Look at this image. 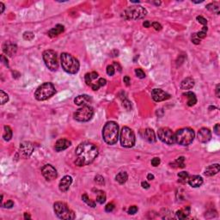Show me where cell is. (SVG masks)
Listing matches in <instances>:
<instances>
[{"mask_svg":"<svg viewBox=\"0 0 220 220\" xmlns=\"http://www.w3.org/2000/svg\"><path fill=\"white\" fill-rule=\"evenodd\" d=\"M98 153V148L94 144L89 142L81 143L75 151L76 159L74 163L79 167L89 165L95 161Z\"/></svg>","mask_w":220,"mask_h":220,"instance_id":"cell-1","label":"cell"},{"mask_svg":"<svg viewBox=\"0 0 220 220\" xmlns=\"http://www.w3.org/2000/svg\"><path fill=\"white\" fill-rule=\"evenodd\" d=\"M119 126L114 121H108L105 124L103 129V140L106 144L109 145H113L116 144L119 138Z\"/></svg>","mask_w":220,"mask_h":220,"instance_id":"cell-2","label":"cell"},{"mask_svg":"<svg viewBox=\"0 0 220 220\" xmlns=\"http://www.w3.org/2000/svg\"><path fill=\"white\" fill-rule=\"evenodd\" d=\"M61 65L65 72L69 74H76L79 72L80 65L78 59L73 57L72 54L64 53L60 57Z\"/></svg>","mask_w":220,"mask_h":220,"instance_id":"cell-3","label":"cell"},{"mask_svg":"<svg viewBox=\"0 0 220 220\" xmlns=\"http://www.w3.org/2000/svg\"><path fill=\"white\" fill-rule=\"evenodd\" d=\"M194 132L189 127H185L176 131L175 134L176 143L182 146H187L192 144L194 139Z\"/></svg>","mask_w":220,"mask_h":220,"instance_id":"cell-4","label":"cell"},{"mask_svg":"<svg viewBox=\"0 0 220 220\" xmlns=\"http://www.w3.org/2000/svg\"><path fill=\"white\" fill-rule=\"evenodd\" d=\"M55 93L56 89L53 83H44L37 88L34 93V97L38 101H45L52 97Z\"/></svg>","mask_w":220,"mask_h":220,"instance_id":"cell-5","label":"cell"},{"mask_svg":"<svg viewBox=\"0 0 220 220\" xmlns=\"http://www.w3.org/2000/svg\"><path fill=\"white\" fill-rule=\"evenodd\" d=\"M54 210L55 214L60 219H74L76 215L72 210L64 202H56L54 205Z\"/></svg>","mask_w":220,"mask_h":220,"instance_id":"cell-6","label":"cell"},{"mask_svg":"<svg viewBox=\"0 0 220 220\" xmlns=\"http://www.w3.org/2000/svg\"><path fill=\"white\" fill-rule=\"evenodd\" d=\"M120 139V145L125 148H132L134 146L136 142L134 132L131 128L127 127H124L121 129Z\"/></svg>","mask_w":220,"mask_h":220,"instance_id":"cell-7","label":"cell"},{"mask_svg":"<svg viewBox=\"0 0 220 220\" xmlns=\"http://www.w3.org/2000/svg\"><path fill=\"white\" fill-rule=\"evenodd\" d=\"M93 115V108L89 105H86L81 107L74 113V119L79 122H87L92 119Z\"/></svg>","mask_w":220,"mask_h":220,"instance_id":"cell-8","label":"cell"},{"mask_svg":"<svg viewBox=\"0 0 220 220\" xmlns=\"http://www.w3.org/2000/svg\"><path fill=\"white\" fill-rule=\"evenodd\" d=\"M147 14L146 10L142 7L141 5H133L128 7L125 10V16L127 19L138 20L142 19Z\"/></svg>","mask_w":220,"mask_h":220,"instance_id":"cell-9","label":"cell"},{"mask_svg":"<svg viewBox=\"0 0 220 220\" xmlns=\"http://www.w3.org/2000/svg\"><path fill=\"white\" fill-rule=\"evenodd\" d=\"M43 60L47 67L52 71L55 72L58 70L59 63L57 59V54L53 50H46L43 53Z\"/></svg>","mask_w":220,"mask_h":220,"instance_id":"cell-10","label":"cell"},{"mask_svg":"<svg viewBox=\"0 0 220 220\" xmlns=\"http://www.w3.org/2000/svg\"><path fill=\"white\" fill-rule=\"evenodd\" d=\"M157 135H158V138L166 145H173L176 143L175 133L172 132L171 129L168 127H161L157 132Z\"/></svg>","mask_w":220,"mask_h":220,"instance_id":"cell-11","label":"cell"},{"mask_svg":"<svg viewBox=\"0 0 220 220\" xmlns=\"http://www.w3.org/2000/svg\"><path fill=\"white\" fill-rule=\"evenodd\" d=\"M41 174L47 181H54L58 177V173L56 169L51 164H46L41 169Z\"/></svg>","mask_w":220,"mask_h":220,"instance_id":"cell-12","label":"cell"},{"mask_svg":"<svg viewBox=\"0 0 220 220\" xmlns=\"http://www.w3.org/2000/svg\"><path fill=\"white\" fill-rule=\"evenodd\" d=\"M34 151V146L30 142H23L20 144L19 153L23 157H30Z\"/></svg>","mask_w":220,"mask_h":220,"instance_id":"cell-13","label":"cell"},{"mask_svg":"<svg viewBox=\"0 0 220 220\" xmlns=\"http://www.w3.org/2000/svg\"><path fill=\"white\" fill-rule=\"evenodd\" d=\"M152 97L155 102L159 103V102H162V101L169 99L170 95L163 91L161 89H154L152 91Z\"/></svg>","mask_w":220,"mask_h":220,"instance_id":"cell-14","label":"cell"},{"mask_svg":"<svg viewBox=\"0 0 220 220\" xmlns=\"http://www.w3.org/2000/svg\"><path fill=\"white\" fill-rule=\"evenodd\" d=\"M211 138V132L208 128L203 127L200 129V131L198 132V140L201 143H207L208 141H210Z\"/></svg>","mask_w":220,"mask_h":220,"instance_id":"cell-15","label":"cell"},{"mask_svg":"<svg viewBox=\"0 0 220 220\" xmlns=\"http://www.w3.org/2000/svg\"><path fill=\"white\" fill-rule=\"evenodd\" d=\"M3 51L6 55H8L9 57H13L17 51V47L16 45L11 42H5L3 44Z\"/></svg>","mask_w":220,"mask_h":220,"instance_id":"cell-16","label":"cell"},{"mask_svg":"<svg viewBox=\"0 0 220 220\" xmlns=\"http://www.w3.org/2000/svg\"><path fill=\"white\" fill-rule=\"evenodd\" d=\"M72 176H64L63 178L60 180V181H59V190L61 191V192H63V193L68 191V189L70 188V186L72 185Z\"/></svg>","mask_w":220,"mask_h":220,"instance_id":"cell-17","label":"cell"},{"mask_svg":"<svg viewBox=\"0 0 220 220\" xmlns=\"http://www.w3.org/2000/svg\"><path fill=\"white\" fill-rule=\"evenodd\" d=\"M71 145H72V143H71V141H69L68 139L61 138V139H59L58 141L56 142L54 149L57 152H63L65 150H66L68 147L71 146Z\"/></svg>","mask_w":220,"mask_h":220,"instance_id":"cell-18","label":"cell"},{"mask_svg":"<svg viewBox=\"0 0 220 220\" xmlns=\"http://www.w3.org/2000/svg\"><path fill=\"white\" fill-rule=\"evenodd\" d=\"M91 101H92V99L88 95H80L74 99L75 104L78 105V106H81V107L89 105V103H90Z\"/></svg>","mask_w":220,"mask_h":220,"instance_id":"cell-19","label":"cell"},{"mask_svg":"<svg viewBox=\"0 0 220 220\" xmlns=\"http://www.w3.org/2000/svg\"><path fill=\"white\" fill-rule=\"evenodd\" d=\"M187 183L192 187H199L203 184V179L200 176H193L190 178H188Z\"/></svg>","mask_w":220,"mask_h":220,"instance_id":"cell-20","label":"cell"},{"mask_svg":"<svg viewBox=\"0 0 220 220\" xmlns=\"http://www.w3.org/2000/svg\"><path fill=\"white\" fill-rule=\"evenodd\" d=\"M144 138L149 143H155L157 141V138L155 135V132L154 131L151 129V128H147L145 130L144 132Z\"/></svg>","mask_w":220,"mask_h":220,"instance_id":"cell-21","label":"cell"},{"mask_svg":"<svg viewBox=\"0 0 220 220\" xmlns=\"http://www.w3.org/2000/svg\"><path fill=\"white\" fill-rule=\"evenodd\" d=\"M220 170V166L218 163H215L208 166L205 169V175L206 176H215L216 174H218Z\"/></svg>","mask_w":220,"mask_h":220,"instance_id":"cell-22","label":"cell"},{"mask_svg":"<svg viewBox=\"0 0 220 220\" xmlns=\"http://www.w3.org/2000/svg\"><path fill=\"white\" fill-rule=\"evenodd\" d=\"M64 30H65V28H64L63 25L61 24H57L54 28H53L52 30H50L48 31V35L50 37L54 38V37H56L58 36L59 34H60L61 33H63Z\"/></svg>","mask_w":220,"mask_h":220,"instance_id":"cell-23","label":"cell"},{"mask_svg":"<svg viewBox=\"0 0 220 220\" xmlns=\"http://www.w3.org/2000/svg\"><path fill=\"white\" fill-rule=\"evenodd\" d=\"M194 86V80L192 78H187L181 83V89H190Z\"/></svg>","mask_w":220,"mask_h":220,"instance_id":"cell-24","label":"cell"},{"mask_svg":"<svg viewBox=\"0 0 220 220\" xmlns=\"http://www.w3.org/2000/svg\"><path fill=\"white\" fill-rule=\"evenodd\" d=\"M183 96H186L187 99H188L187 100V106L192 107V106H194L197 103V98H196V96L194 93H193L191 91H188V92L183 94Z\"/></svg>","mask_w":220,"mask_h":220,"instance_id":"cell-25","label":"cell"},{"mask_svg":"<svg viewBox=\"0 0 220 220\" xmlns=\"http://www.w3.org/2000/svg\"><path fill=\"white\" fill-rule=\"evenodd\" d=\"M98 79V73L96 72H90V73H86L84 76V79H85V83L87 85L90 86L91 83L93 81H95L96 79Z\"/></svg>","mask_w":220,"mask_h":220,"instance_id":"cell-26","label":"cell"},{"mask_svg":"<svg viewBox=\"0 0 220 220\" xmlns=\"http://www.w3.org/2000/svg\"><path fill=\"white\" fill-rule=\"evenodd\" d=\"M189 213H190V207L187 206L185 209L179 210L176 211V218H179V219H185V218H187L188 217Z\"/></svg>","mask_w":220,"mask_h":220,"instance_id":"cell-27","label":"cell"},{"mask_svg":"<svg viewBox=\"0 0 220 220\" xmlns=\"http://www.w3.org/2000/svg\"><path fill=\"white\" fill-rule=\"evenodd\" d=\"M127 179H128V176L127 172L125 171L120 172L119 174H117V176H115V180L120 184H124L127 181Z\"/></svg>","mask_w":220,"mask_h":220,"instance_id":"cell-28","label":"cell"},{"mask_svg":"<svg viewBox=\"0 0 220 220\" xmlns=\"http://www.w3.org/2000/svg\"><path fill=\"white\" fill-rule=\"evenodd\" d=\"M4 129H5V131H4L3 138L5 141H10L12 138V130L9 126H5Z\"/></svg>","mask_w":220,"mask_h":220,"instance_id":"cell-29","label":"cell"},{"mask_svg":"<svg viewBox=\"0 0 220 220\" xmlns=\"http://www.w3.org/2000/svg\"><path fill=\"white\" fill-rule=\"evenodd\" d=\"M96 201L99 204H103L106 201V194L102 190H96Z\"/></svg>","mask_w":220,"mask_h":220,"instance_id":"cell-30","label":"cell"},{"mask_svg":"<svg viewBox=\"0 0 220 220\" xmlns=\"http://www.w3.org/2000/svg\"><path fill=\"white\" fill-rule=\"evenodd\" d=\"M206 9L211 11V12H213V13H215L217 15H219V6L217 3H211L209 5H207Z\"/></svg>","mask_w":220,"mask_h":220,"instance_id":"cell-31","label":"cell"},{"mask_svg":"<svg viewBox=\"0 0 220 220\" xmlns=\"http://www.w3.org/2000/svg\"><path fill=\"white\" fill-rule=\"evenodd\" d=\"M184 160H185V157H178L176 161L174 162L173 163H171V166L175 167V168H184L185 167Z\"/></svg>","mask_w":220,"mask_h":220,"instance_id":"cell-32","label":"cell"},{"mask_svg":"<svg viewBox=\"0 0 220 220\" xmlns=\"http://www.w3.org/2000/svg\"><path fill=\"white\" fill-rule=\"evenodd\" d=\"M178 178H179V181L180 182H187L188 178H189V176H188V173L186 171H181L178 173Z\"/></svg>","mask_w":220,"mask_h":220,"instance_id":"cell-33","label":"cell"},{"mask_svg":"<svg viewBox=\"0 0 220 220\" xmlns=\"http://www.w3.org/2000/svg\"><path fill=\"white\" fill-rule=\"evenodd\" d=\"M207 27L206 26H204L203 28H202V30L201 31H199L198 33H196V35H197V37L199 38V39H204L205 36H206V33H207Z\"/></svg>","mask_w":220,"mask_h":220,"instance_id":"cell-34","label":"cell"},{"mask_svg":"<svg viewBox=\"0 0 220 220\" xmlns=\"http://www.w3.org/2000/svg\"><path fill=\"white\" fill-rule=\"evenodd\" d=\"M82 200H83V201H84L87 205H89V206H91V207H96V203H95L94 201H91V200H89L88 195H87L86 194H84L82 195Z\"/></svg>","mask_w":220,"mask_h":220,"instance_id":"cell-35","label":"cell"},{"mask_svg":"<svg viewBox=\"0 0 220 220\" xmlns=\"http://www.w3.org/2000/svg\"><path fill=\"white\" fill-rule=\"evenodd\" d=\"M0 99H1V104L4 105L9 101V96L5 93L4 90H0Z\"/></svg>","mask_w":220,"mask_h":220,"instance_id":"cell-36","label":"cell"},{"mask_svg":"<svg viewBox=\"0 0 220 220\" xmlns=\"http://www.w3.org/2000/svg\"><path fill=\"white\" fill-rule=\"evenodd\" d=\"M34 38V34L33 32L30 31H27L23 34V39L26 40H32Z\"/></svg>","mask_w":220,"mask_h":220,"instance_id":"cell-37","label":"cell"},{"mask_svg":"<svg viewBox=\"0 0 220 220\" xmlns=\"http://www.w3.org/2000/svg\"><path fill=\"white\" fill-rule=\"evenodd\" d=\"M122 105L124 108L127 109L128 111H130L132 109V104L130 103V101H128L127 98H125L124 100H122Z\"/></svg>","mask_w":220,"mask_h":220,"instance_id":"cell-38","label":"cell"},{"mask_svg":"<svg viewBox=\"0 0 220 220\" xmlns=\"http://www.w3.org/2000/svg\"><path fill=\"white\" fill-rule=\"evenodd\" d=\"M135 74H136V76H137L138 79H145V72L140 68H138L135 70Z\"/></svg>","mask_w":220,"mask_h":220,"instance_id":"cell-39","label":"cell"},{"mask_svg":"<svg viewBox=\"0 0 220 220\" xmlns=\"http://www.w3.org/2000/svg\"><path fill=\"white\" fill-rule=\"evenodd\" d=\"M138 207L136 205H132V206L129 207V209L127 211V212H128L130 215H134V214L138 211Z\"/></svg>","mask_w":220,"mask_h":220,"instance_id":"cell-40","label":"cell"},{"mask_svg":"<svg viewBox=\"0 0 220 220\" xmlns=\"http://www.w3.org/2000/svg\"><path fill=\"white\" fill-rule=\"evenodd\" d=\"M115 72V69H114V66L113 65H108L107 66V73H108V76H113V74Z\"/></svg>","mask_w":220,"mask_h":220,"instance_id":"cell-41","label":"cell"},{"mask_svg":"<svg viewBox=\"0 0 220 220\" xmlns=\"http://www.w3.org/2000/svg\"><path fill=\"white\" fill-rule=\"evenodd\" d=\"M95 181L99 185H102V184H104V178L102 176L98 175L95 177Z\"/></svg>","mask_w":220,"mask_h":220,"instance_id":"cell-42","label":"cell"},{"mask_svg":"<svg viewBox=\"0 0 220 220\" xmlns=\"http://www.w3.org/2000/svg\"><path fill=\"white\" fill-rule=\"evenodd\" d=\"M152 165L153 167H157L159 164H160V162H161V160H160V158L159 157H154L153 159L152 160Z\"/></svg>","mask_w":220,"mask_h":220,"instance_id":"cell-43","label":"cell"},{"mask_svg":"<svg viewBox=\"0 0 220 220\" xmlns=\"http://www.w3.org/2000/svg\"><path fill=\"white\" fill-rule=\"evenodd\" d=\"M2 205L5 208H12L14 206V202L12 201H8L7 202H5V204H2Z\"/></svg>","mask_w":220,"mask_h":220,"instance_id":"cell-44","label":"cell"},{"mask_svg":"<svg viewBox=\"0 0 220 220\" xmlns=\"http://www.w3.org/2000/svg\"><path fill=\"white\" fill-rule=\"evenodd\" d=\"M197 20H198V22H199L201 24L204 25V26H205V25L207 24V21H206V19L204 18L203 16H197Z\"/></svg>","mask_w":220,"mask_h":220,"instance_id":"cell-45","label":"cell"},{"mask_svg":"<svg viewBox=\"0 0 220 220\" xmlns=\"http://www.w3.org/2000/svg\"><path fill=\"white\" fill-rule=\"evenodd\" d=\"M113 209H114V205L113 203H109V204H108L105 206V211L107 212H111V211H113Z\"/></svg>","mask_w":220,"mask_h":220,"instance_id":"cell-46","label":"cell"},{"mask_svg":"<svg viewBox=\"0 0 220 220\" xmlns=\"http://www.w3.org/2000/svg\"><path fill=\"white\" fill-rule=\"evenodd\" d=\"M192 42L196 45H199L201 43V40L197 37L196 34H193V35H192Z\"/></svg>","mask_w":220,"mask_h":220,"instance_id":"cell-47","label":"cell"},{"mask_svg":"<svg viewBox=\"0 0 220 220\" xmlns=\"http://www.w3.org/2000/svg\"><path fill=\"white\" fill-rule=\"evenodd\" d=\"M97 83L98 84L100 85V87H103V86H105V85H106L107 80L105 79H103V78H101V79H99L97 80Z\"/></svg>","mask_w":220,"mask_h":220,"instance_id":"cell-48","label":"cell"},{"mask_svg":"<svg viewBox=\"0 0 220 220\" xmlns=\"http://www.w3.org/2000/svg\"><path fill=\"white\" fill-rule=\"evenodd\" d=\"M152 27L155 29V30H157V31H159V30H162V25L160 23H158L157 22H154V23H152Z\"/></svg>","mask_w":220,"mask_h":220,"instance_id":"cell-49","label":"cell"},{"mask_svg":"<svg viewBox=\"0 0 220 220\" xmlns=\"http://www.w3.org/2000/svg\"><path fill=\"white\" fill-rule=\"evenodd\" d=\"M219 131H220V125L219 124H217L215 127H214V132H215L218 136L220 134Z\"/></svg>","mask_w":220,"mask_h":220,"instance_id":"cell-50","label":"cell"},{"mask_svg":"<svg viewBox=\"0 0 220 220\" xmlns=\"http://www.w3.org/2000/svg\"><path fill=\"white\" fill-rule=\"evenodd\" d=\"M123 81H124V83H126L127 86H128V85H130V83H131V79H130V78H129L128 76H126V77H124V79H123Z\"/></svg>","mask_w":220,"mask_h":220,"instance_id":"cell-51","label":"cell"},{"mask_svg":"<svg viewBox=\"0 0 220 220\" xmlns=\"http://www.w3.org/2000/svg\"><path fill=\"white\" fill-rule=\"evenodd\" d=\"M141 186H142V187H143V188H145V189H148V188H150V184H149L147 181H142Z\"/></svg>","mask_w":220,"mask_h":220,"instance_id":"cell-52","label":"cell"},{"mask_svg":"<svg viewBox=\"0 0 220 220\" xmlns=\"http://www.w3.org/2000/svg\"><path fill=\"white\" fill-rule=\"evenodd\" d=\"M1 60L3 61V63L5 64L6 66H9V63H8V59L5 58V55H2L1 56Z\"/></svg>","mask_w":220,"mask_h":220,"instance_id":"cell-53","label":"cell"},{"mask_svg":"<svg viewBox=\"0 0 220 220\" xmlns=\"http://www.w3.org/2000/svg\"><path fill=\"white\" fill-rule=\"evenodd\" d=\"M216 96L217 97H220V85L219 84H217L216 86Z\"/></svg>","mask_w":220,"mask_h":220,"instance_id":"cell-54","label":"cell"},{"mask_svg":"<svg viewBox=\"0 0 220 220\" xmlns=\"http://www.w3.org/2000/svg\"><path fill=\"white\" fill-rule=\"evenodd\" d=\"M151 25H152V23H151L149 21H145V22L143 23V26H144L145 28H150Z\"/></svg>","mask_w":220,"mask_h":220,"instance_id":"cell-55","label":"cell"},{"mask_svg":"<svg viewBox=\"0 0 220 220\" xmlns=\"http://www.w3.org/2000/svg\"><path fill=\"white\" fill-rule=\"evenodd\" d=\"M147 179H148L149 181H152V180H154V176H153L152 174H148Z\"/></svg>","mask_w":220,"mask_h":220,"instance_id":"cell-56","label":"cell"},{"mask_svg":"<svg viewBox=\"0 0 220 220\" xmlns=\"http://www.w3.org/2000/svg\"><path fill=\"white\" fill-rule=\"evenodd\" d=\"M0 7H1V13H3L5 10V5L3 3H0Z\"/></svg>","mask_w":220,"mask_h":220,"instance_id":"cell-57","label":"cell"},{"mask_svg":"<svg viewBox=\"0 0 220 220\" xmlns=\"http://www.w3.org/2000/svg\"><path fill=\"white\" fill-rule=\"evenodd\" d=\"M24 218L25 219H30L31 218V217L29 213H24Z\"/></svg>","mask_w":220,"mask_h":220,"instance_id":"cell-58","label":"cell"}]
</instances>
